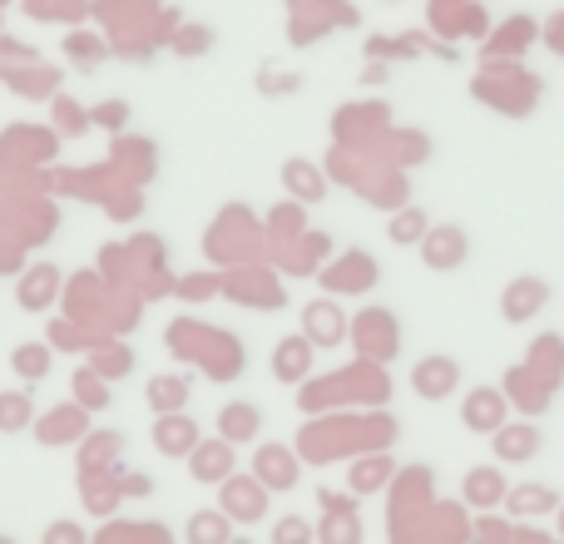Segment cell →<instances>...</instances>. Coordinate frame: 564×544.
I'll use <instances>...</instances> for the list:
<instances>
[{"mask_svg": "<svg viewBox=\"0 0 564 544\" xmlns=\"http://www.w3.org/2000/svg\"><path fill=\"white\" fill-rule=\"evenodd\" d=\"M218 510H224L228 520H238V525H258V520L268 515V486L258 476H228Z\"/></svg>", "mask_w": 564, "mask_h": 544, "instance_id": "6da1fadb", "label": "cell"}, {"mask_svg": "<svg viewBox=\"0 0 564 544\" xmlns=\"http://www.w3.org/2000/svg\"><path fill=\"white\" fill-rule=\"evenodd\" d=\"M470 258V238L466 228H426V238H421V263L436 268V272H456L460 263Z\"/></svg>", "mask_w": 564, "mask_h": 544, "instance_id": "7a4b0ae2", "label": "cell"}, {"mask_svg": "<svg viewBox=\"0 0 564 544\" xmlns=\"http://www.w3.org/2000/svg\"><path fill=\"white\" fill-rule=\"evenodd\" d=\"M460 387V361L456 357H421L411 371V391L421 401H446Z\"/></svg>", "mask_w": 564, "mask_h": 544, "instance_id": "3957f363", "label": "cell"}, {"mask_svg": "<svg viewBox=\"0 0 564 544\" xmlns=\"http://www.w3.org/2000/svg\"><path fill=\"white\" fill-rule=\"evenodd\" d=\"M506 396L500 391H490V387H480V391H470L466 396V406H460V421H466V431H476V436H496L500 426H506Z\"/></svg>", "mask_w": 564, "mask_h": 544, "instance_id": "277c9868", "label": "cell"}, {"mask_svg": "<svg viewBox=\"0 0 564 544\" xmlns=\"http://www.w3.org/2000/svg\"><path fill=\"white\" fill-rule=\"evenodd\" d=\"M154 446L164 450V456H174V460L194 456V446H198L194 416H184V411H164V416L154 421Z\"/></svg>", "mask_w": 564, "mask_h": 544, "instance_id": "5b68a950", "label": "cell"}, {"mask_svg": "<svg viewBox=\"0 0 564 544\" xmlns=\"http://www.w3.org/2000/svg\"><path fill=\"white\" fill-rule=\"evenodd\" d=\"M545 302H550V282L545 278H516L506 287L500 312H506V322H516V327H520V322H530L540 307H545Z\"/></svg>", "mask_w": 564, "mask_h": 544, "instance_id": "8992f818", "label": "cell"}, {"mask_svg": "<svg viewBox=\"0 0 564 544\" xmlns=\"http://www.w3.org/2000/svg\"><path fill=\"white\" fill-rule=\"evenodd\" d=\"M194 480H204V486H224L228 476H234V440H204V446H194Z\"/></svg>", "mask_w": 564, "mask_h": 544, "instance_id": "52a82bcc", "label": "cell"}, {"mask_svg": "<svg viewBox=\"0 0 564 544\" xmlns=\"http://www.w3.org/2000/svg\"><path fill=\"white\" fill-rule=\"evenodd\" d=\"M312 371V337H282L273 347V377L278 381H302Z\"/></svg>", "mask_w": 564, "mask_h": 544, "instance_id": "ba28073f", "label": "cell"}, {"mask_svg": "<svg viewBox=\"0 0 564 544\" xmlns=\"http://www.w3.org/2000/svg\"><path fill=\"white\" fill-rule=\"evenodd\" d=\"M302 327H307V337L317 341V347H337V341L347 337V317H341L332 302H312V307L302 312Z\"/></svg>", "mask_w": 564, "mask_h": 544, "instance_id": "9c48e42d", "label": "cell"}, {"mask_svg": "<svg viewBox=\"0 0 564 544\" xmlns=\"http://www.w3.org/2000/svg\"><path fill=\"white\" fill-rule=\"evenodd\" d=\"M253 470H258V480H263L268 490H292V486H297V466H292V456L282 446H263V450H258Z\"/></svg>", "mask_w": 564, "mask_h": 544, "instance_id": "30bf717a", "label": "cell"}, {"mask_svg": "<svg viewBox=\"0 0 564 544\" xmlns=\"http://www.w3.org/2000/svg\"><path fill=\"white\" fill-rule=\"evenodd\" d=\"M50 367H55V351H50V347H35V341H25V347L10 351V371H15L25 387H40V381L50 377Z\"/></svg>", "mask_w": 564, "mask_h": 544, "instance_id": "8fae6325", "label": "cell"}, {"mask_svg": "<svg viewBox=\"0 0 564 544\" xmlns=\"http://www.w3.org/2000/svg\"><path fill=\"white\" fill-rule=\"evenodd\" d=\"M218 431H224L234 446H243V440H253L258 431H263V416H258V406H248V401H234V406L218 411Z\"/></svg>", "mask_w": 564, "mask_h": 544, "instance_id": "7c38bea8", "label": "cell"}, {"mask_svg": "<svg viewBox=\"0 0 564 544\" xmlns=\"http://www.w3.org/2000/svg\"><path fill=\"white\" fill-rule=\"evenodd\" d=\"M540 450V431L535 426H500L496 431V456L500 460H530Z\"/></svg>", "mask_w": 564, "mask_h": 544, "instance_id": "4fadbf2b", "label": "cell"}, {"mask_svg": "<svg viewBox=\"0 0 564 544\" xmlns=\"http://www.w3.org/2000/svg\"><path fill=\"white\" fill-rule=\"evenodd\" d=\"M35 421V401L30 391H0V436H20Z\"/></svg>", "mask_w": 564, "mask_h": 544, "instance_id": "5bb4252c", "label": "cell"}, {"mask_svg": "<svg viewBox=\"0 0 564 544\" xmlns=\"http://www.w3.org/2000/svg\"><path fill=\"white\" fill-rule=\"evenodd\" d=\"M282 184H288L297 198H312V204L327 198V178H322L307 159H288V164H282Z\"/></svg>", "mask_w": 564, "mask_h": 544, "instance_id": "9a60e30c", "label": "cell"}, {"mask_svg": "<svg viewBox=\"0 0 564 544\" xmlns=\"http://www.w3.org/2000/svg\"><path fill=\"white\" fill-rule=\"evenodd\" d=\"M144 396H149V406H154V416H164V411H184V401H188V377H154Z\"/></svg>", "mask_w": 564, "mask_h": 544, "instance_id": "2e32d148", "label": "cell"}, {"mask_svg": "<svg viewBox=\"0 0 564 544\" xmlns=\"http://www.w3.org/2000/svg\"><path fill=\"white\" fill-rule=\"evenodd\" d=\"M466 500L476 510L500 505V500H506V476H500V470H470L466 476Z\"/></svg>", "mask_w": 564, "mask_h": 544, "instance_id": "e0dca14e", "label": "cell"}, {"mask_svg": "<svg viewBox=\"0 0 564 544\" xmlns=\"http://www.w3.org/2000/svg\"><path fill=\"white\" fill-rule=\"evenodd\" d=\"M234 535V520L224 510H204V515H188V540L194 544H224Z\"/></svg>", "mask_w": 564, "mask_h": 544, "instance_id": "ac0fdd59", "label": "cell"}, {"mask_svg": "<svg viewBox=\"0 0 564 544\" xmlns=\"http://www.w3.org/2000/svg\"><path fill=\"white\" fill-rule=\"evenodd\" d=\"M426 214L421 208H406V214H397V224H391V243H421L426 238Z\"/></svg>", "mask_w": 564, "mask_h": 544, "instance_id": "d6986e66", "label": "cell"}, {"mask_svg": "<svg viewBox=\"0 0 564 544\" xmlns=\"http://www.w3.org/2000/svg\"><path fill=\"white\" fill-rule=\"evenodd\" d=\"M273 540L278 544H302V540H312V525H307V520H297V515H288V520H278Z\"/></svg>", "mask_w": 564, "mask_h": 544, "instance_id": "ffe728a7", "label": "cell"}, {"mask_svg": "<svg viewBox=\"0 0 564 544\" xmlns=\"http://www.w3.org/2000/svg\"><path fill=\"white\" fill-rule=\"evenodd\" d=\"M516 496H520L516 510H550V505H555V500H550V490H540V486L535 490L525 486V490H516Z\"/></svg>", "mask_w": 564, "mask_h": 544, "instance_id": "44dd1931", "label": "cell"}, {"mask_svg": "<svg viewBox=\"0 0 564 544\" xmlns=\"http://www.w3.org/2000/svg\"><path fill=\"white\" fill-rule=\"evenodd\" d=\"M85 540V530L79 525H69V520H59V525H50V535H45V544H79Z\"/></svg>", "mask_w": 564, "mask_h": 544, "instance_id": "7402d4cb", "label": "cell"}]
</instances>
